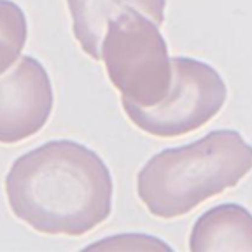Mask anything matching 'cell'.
Wrapping results in <instances>:
<instances>
[{
  "instance_id": "4",
  "label": "cell",
  "mask_w": 252,
  "mask_h": 252,
  "mask_svg": "<svg viewBox=\"0 0 252 252\" xmlns=\"http://www.w3.org/2000/svg\"><path fill=\"white\" fill-rule=\"evenodd\" d=\"M173 83L165 100L153 107L123 102L126 116L137 128L154 137L175 138L200 130L224 107L228 88L209 63L175 56Z\"/></svg>"
},
{
  "instance_id": "1",
  "label": "cell",
  "mask_w": 252,
  "mask_h": 252,
  "mask_svg": "<svg viewBox=\"0 0 252 252\" xmlns=\"http://www.w3.org/2000/svg\"><path fill=\"white\" fill-rule=\"evenodd\" d=\"M12 214L44 235L81 236L112 212V177L98 154L74 140H51L12 163L5 177Z\"/></svg>"
},
{
  "instance_id": "5",
  "label": "cell",
  "mask_w": 252,
  "mask_h": 252,
  "mask_svg": "<svg viewBox=\"0 0 252 252\" xmlns=\"http://www.w3.org/2000/svg\"><path fill=\"white\" fill-rule=\"evenodd\" d=\"M53 86L39 60L20 56L0 74V144H18L46 126L53 112Z\"/></svg>"
},
{
  "instance_id": "2",
  "label": "cell",
  "mask_w": 252,
  "mask_h": 252,
  "mask_svg": "<svg viewBox=\"0 0 252 252\" xmlns=\"http://www.w3.org/2000/svg\"><path fill=\"white\" fill-rule=\"evenodd\" d=\"M251 170V144L236 130H216L154 154L137 175V194L153 216L173 219L235 188Z\"/></svg>"
},
{
  "instance_id": "6",
  "label": "cell",
  "mask_w": 252,
  "mask_h": 252,
  "mask_svg": "<svg viewBox=\"0 0 252 252\" xmlns=\"http://www.w3.org/2000/svg\"><path fill=\"white\" fill-rule=\"evenodd\" d=\"M72 32L81 49L93 60H102V40L107 25L125 7L138 9L156 25L165 21L166 0H67Z\"/></svg>"
},
{
  "instance_id": "7",
  "label": "cell",
  "mask_w": 252,
  "mask_h": 252,
  "mask_svg": "<svg viewBox=\"0 0 252 252\" xmlns=\"http://www.w3.org/2000/svg\"><path fill=\"white\" fill-rule=\"evenodd\" d=\"M193 252H252V214L238 203H222L201 214L189 235Z\"/></svg>"
},
{
  "instance_id": "3",
  "label": "cell",
  "mask_w": 252,
  "mask_h": 252,
  "mask_svg": "<svg viewBox=\"0 0 252 252\" xmlns=\"http://www.w3.org/2000/svg\"><path fill=\"white\" fill-rule=\"evenodd\" d=\"M102 62L123 102L153 107L172 88L173 63L159 25L131 5L107 25Z\"/></svg>"
},
{
  "instance_id": "8",
  "label": "cell",
  "mask_w": 252,
  "mask_h": 252,
  "mask_svg": "<svg viewBox=\"0 0 252 252\" xmlns=\"http://www.w3.org/2000/svg\"><path fill=\"white\" fill-rule=\"evenodd\" d=\"M28 37L27 16L12 0H0V74L21 56Z\"/></svg>"
}]
</instances>
